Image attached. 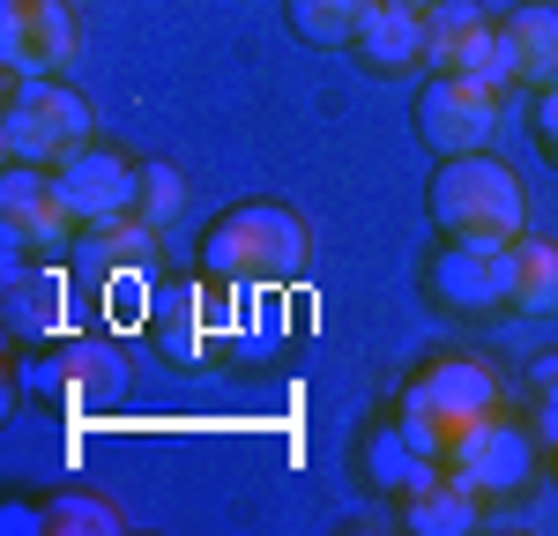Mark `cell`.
<instances>
[{
    "mask_svg": "<svg viewBox=\"0 0 558 536\" xmlns=\"http://www.w3.org/2000/svg\"><path fill=\"white\" fill-rule=\"evenodd\" d=\"M529 134H536V149L558 165V83L551 89H529Z\"/></svg>",
    "mask_w": 558,
    "mask_h": 536,
    "instance_id": "19",
    "label": "cell"
},
{
    "mask_svg": "<svg viewBox=\"0 0 558 536\" xmlns=\"http://www.w3.org/2000/svg\"><path fill=\"white\" fill-rule=\"evenodd\" d=\"M83 52V15L68 0H0V68L8 75H60Z\"/></svg>",
    "mask_w": 558,
    "mask_h": 536,
    "instance_id": "8",
    "label": "cell"
},
{
    "mask_svg": "<svg viewBox=\"0 0 558 536\" xmlns=\"http://www.w3.org/2000/svg\"><path fill=\"white\" fill-rule=\"evenodd\" d=\"M425 477H439V462H432L425 447L402 433V417H395V425H380V433L365 440V485H380V491H395V499H410Z\"/></svg>",
    "mask_w": 558,
    "mask_h": 536,
    "instance_id": "15",
    "label": "cell"
},
{
    "mask_svg": "<svg viewBox=\"0 0 558 536\" xmlns=\"http://www.w3.org/2000/svg\"><path fill=\"white\" fill-rule=\"evenodd\" d=\"M52 179H60V194H68V209H75L83 231L134 217V194H142V165L128 149H112V142H83Z\"/></svg>",
    "mask_w": 558,
    "mask_h": 536,
    "instance_id": "10",
    "label": "cell"
},
{
    "mask_svg": "<svg viewBox=\"0 0 558 536\" xmlns=\"http://www.w3.org/2000/svg\"><path fill=\"white\" fill-rule=\"evenodd\" d=\"M305 261H313V231L283 202H231L202 231V276L223 291H276L305 276Z\"/></svg>",
    "mask_w": 558,
    "mask_h": 536,
    "instance_id": "1",
    "label": "cell"
},
{
    "mask_svg": "<svg viewBox=\"0 0 558 536\" xmlns=\"http://www.w3.org/2000/svg\"><path fill=\"white\" fill-rule=\"evenodd\" d=\"M0 223H8L15 254H60L83 231L75 209H68V194H60V179L45 165H8L0 172Z\"/></svg>",
    "mask_w": 558,
    "mask_h": 536,
    "instance_id": "9",
    "label": "cell"
},
{
    "mask_svg": "<svg viewBox=\"0 0 558 536\" xmlns=\"http://www.w3.org/2000/svg\"><path fill=\"white\" fill-rule=\"evenodd\" d=\"M283 15H291V31L305 45H357V23L373 15V0H283Z\"/></svg>",
    "mask_w": 558,
    "mask_h": 536,
    "instance_id": "16",
    "label": "cell"
},
{
    "mask_svg": "<svg viewBox=\"0 0 558 536\" xmlns=\"http://www.w3.org/2000/svg\"><path fill=\"white\" fill-rule=\"evenodd\" d=\"M402 8H439V0H402Z\"/></svg>",
    "mask_w": 558,
    "mask_h": 536,
    "instance_id": "20",
    "label": "cell"
},
{
    "mask_svg": "<svg viewBox=\"0 0 558 536\" xmlns=\"http://www.w3.org/2000/svg\"><path fill=\"white\" fill-rule=\"evenodd\" d=\"M499 97L507 89L484 83V75H425L410 120H417V142L432 157H470V149H492L499 142Z\"/></svg>",
    "mask_w": 558,
    "mask_h": 536,
    "instance_id": "5",
    "label": "cell"
},
{
    "mask_svg": "<svg viewBox=\"0 0 558 536\" xmlns=\"http://www.w3.org/2000/svg\"><path fill=\"white\" fill-rule=\"evenodd\" d=\"M492 410H507V380H499L484 357L447 351V357H432V365L410 373V388H402V433L439 462V454L462 440L476 417H492Z\"/></svg>",
    "mask_w": 558,
    "mask_h": 536,
    "instance_id": "3",
    "label": "cell"
},
{
    "mask_svg": "<svg viewBox=\"0 0 558 536\" xmlns=\"http://www.w3.org/2000/svg\"><path fill=\"white\" fill-rule=\"evenodd\" d=\"M439 470L462 477V485L492 507V499H507V491H521L536 477V433H529L521 417H507V410H492V417H476L470 433L439 454Z\"/></svg>",
    "mask_w": 558,
    "mask_h": 536,
    "instance_id": "7",
    "label": "cell"
},
{
    "mask_svg": "<svg viewBox=\"0 0 558 536\" xmlns=\"http://www.w3.org/2000/svg\"><path fill=\"white\" fill-rule=\"evenodd\" d=\"M514 313H558V239H514Z\"/></svg>",
    "mask_w": 558,
    "mask_h": 536,
    "instance_id": "17",
    "label": "cell"
},
{
    "mask_svg": "<svg viewBox=\"0 0 558 536\" xmlns=\"http://www.w3.org/2000/svg\"><path fill=\"white\" fill-rule=\"evenodd\" d=\"M425 75H484V83H507V31L470 8V0H439L432 8V45H425Z\"/></svg>",
    "mask_w": 558,
    "mask_h": 536,
    "instance_id": "11",
    "label": "cell"
},
{
    "mask_svg": "<svg viewBox=\"0 0 558 536\" xmlns=\"http://www.w3.org/2000/svg\"><path fill=\"white\" fill-rule=\"evenodd\" d=\"M179 209H186V179H179L165 157H142V194H134V217L149 223V231H165Z\"/></svg>",
    "mask_w": 558,
    "mask_h": 536,
    "instance_id": "18",
    "label": "cell"
},
{
    "mask_svg": "<svg viewBox=\"0 0 558 536\" xmlns=\"http://www.w3.org/2000/svg\"><path fill=\"white\" fill-rule=\"evenodd\" d=\"M499 31H507V83L551 89L558 83V8L551 0H521Z\"/></svg>",
    "mask_w": 558,
    "mask_h": 536,
    "instance_id": "13",
    "label": "cell"
},
{
    "mask_svg": "<svg viewBox=\"0 0 558 536\" xmlns=\"http://www.w3.org/2000/svg\"><path fill=\"white\" fill-rule=\"evenodd\" d=\"M476 522H484V499H476L462 477H425V485L402 499V529L410 536H470Z\"/></svg>",
    "mask_w": 558,
    "mask_h": 536,
    "instance_id": "14",
    "label": "cell"
},
{
    "mask_svg": "<svg viewBox=\"0 0 558 536\" xmlns=\"http://www.w3.org/2000/svg\"><path fill=\"white\" fill-rule=\"evenodd\" d=\"M425 209H432L439 239H470V246H514V239H529V194H521V179L492 149L439 157V172L425 186Z\"/></svg>",
    "mask_w": 558,
    "mask_h": 536,
    "instance_id": "2",
    "label": "cell"
},
{
    "mask_svg": "<svg viewBox=\"0 0 558 536\" xmlns=\"http://www.w3.org/2000/svg\"><path fill=\"white\" fill-rule=\"evenodd\" d=\"M425 299L454 320H484V313H514V246H470L447 239L425 268Z\"/></svg>",
    "mask_w": 558,
    "mask_h": 536,
    "instance_id": "6",
    "label": "cell"
},
{
    "mask_svg": "<svg viewBox=\"0 0 558 536\" xmlns=\"http://www.w3.org/2000/svg\"><path fill=\"white\" fill-rule=\"evenodd\" d=\"M432 45V8H402V0H373V15L357 23V60L373 75H417Z\"/></svg>",
    "mask_w": 558,
    "mask_h": 536,
    "instance_id": "12",
    "label": "cell"
},
{
    "mask_svg": "<svg viewBox=\"0 0 558 536\" xmlns=\"http://www.w3.org/2000/svg\"><path fill=\"white\" fill-rule=\"evenodd\" d=\"M83 142H97V120H89L83 89H68L60 75H15L8 105H0V149H8V165L60 172Z\"/></svg>",
    "mask_w": 558,
    "mask_h": 536,
    "instance_id": "4",
    "label": "cell"
}]
</instances>
